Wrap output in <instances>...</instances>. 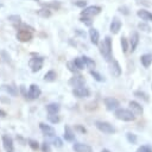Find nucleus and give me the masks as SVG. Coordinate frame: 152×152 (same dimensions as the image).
<instances>
[{"label": "nucleus", "instance_id": "nucleus-40", "mask_svg": "<svg viewBox=\"0 0 152 152\" xmlns=\"http://www.w3.org/2000/svg\"><path fill=\"white\" fill-rule=\"evenodd\" d=\"M52 144H53L56 147H62L63 141H62V139H59L58 137H53V139H52Z\"/></svg>", "mask_w": 152, "mask_h": 152}, {"label": "nucleus", "instance_id": "nucleus-42", "mask_svg": "<svg viewBox=\"0 0 152 152\" xmlns=\"http://www.w3.org/2000/svg\"><path fill=\"white\" fill-rule=\"evenodd\" d=\"M42 151L43 152H51V147H50V144L48 141H44L42 144Z\"/></svg>", "mask_w": 152, "mask_h": 152}, {"label": "nucleus", "instance_id": "nucleus-47", "mask_svg": "<svg viewBox=\"0 0 152 152\" xmlns=\"http://www.w3.org/2000/svg\"><path fill=\"white\" fill-rule=\"evenodd\" d=\"M101 152H110V151H109V150H107V148H103Z\"/></svg>", "mask_w": 152, "mask_h": 152}, {"label": "nucleus", "instance_id": "nucleus-36", "mask_svg": "<svg viewBox=\"0 0 152 152\" xmlns=\"http://www.w3.org/2000/svg\"><path fill=\"white\" fill-rule=\"evenodd\" d=\"M126 139L129 144H135L137 142V135L133 134V133H129V132L126 133Z\"/></svg>", "mask_w": 152, "mask_h": 152}, {"label": "nucleus", "instance_id": "nucleus-48", "mask_svg": "<svg viewBox=\"0 0 152 152\" xmlns=\"http://www.w3.org/2000/svg\"><path fill=\"white\" fill-rule=\"evenodd\" d=\"M33 1H39V0H33Z\"/></svg>", "mask_w": 152, "mask_h": 152}, {"label": "nucleus", "instance_id": "nucleus-9", "mask_svg": "<svg viewBox=\"0 0 152 152\" xmlns=\"http://www.w3.org/2000/svg\"><path fill=\"white\" fill-rule=\"evenodd\" d=\"M15 37L19 42H30L32 39L33 34L31 31H27V30H18Z\"/></svg>", "mask_w": 152, "mask_h": 152}, {"label": "nucleus", "instance_id": "nucleus-35", "mask_svg": "<svg viewBox=\"0 0 152 152\" xmlns=\"http://www.w3.org/2000/svg\"><path fill=\"white\" fill-rule=\"evenodd\" d=\"M90 75L94 77V80H96L97 82H103L104 81V78L97 72V71H95V70H90Z\"/></svg>", "mask_w": 152, "mask_h": 152}, {"label": "nucleus", "instance_id": "nucleus-13", "mask_svg": "<svg viewBox=\"0 0 152 152\" xmlns=\"http://www.w3.org/2000/svg\"><path fill=\"white\" fill-rule=\"evenodd\" d=\"M128 106H129V109H131L135 115H141L142 112H144L142 106H141L139 102H137V101H129V102H128Z\"/></svg>", "mask_w": 152, "mask_h": 152}, {"label": "nucleus", "instance_id": "nucleus-34", "mask_svg": "<svg viewBox=\"0 0 152 152\" xmlns=\"http://www.w3.org/2000/svg\"><path fill=\"white\" fill-rule=\"evenodd\" d=\"M27 145H28L32 150H38V148H39V142H38L37 140H34V139H28V140H27Z\"/></svg>", "mask_w": 152, "mask_h": 152}, {"label": "nucleus", "instance_id": "nucleus-24", "mask_svg": "<svg viewBox=\"0 0 152 152\" xmlns=\"http://www.w3.org/2000/svg\"><path fill=\"white\" fill-rule=\"evenodd\" d=\"M56 78H57V75L53 70H49L44 75V81H46V82H53V81H56Z\"/></svg>", "mask_w": 152, "mask_h": 152}, {"label": "nucleus", "instance_id": "nucleus-38", "mask_svg": "<svg viewBox=\"0 0 152 152\" xmlns=\"http://www.w3.org/2000/svg\"><path fill=\"white\" fill-rule=\"evenodd\" d=\"M15 27H17L18 30H27V31H31V32H33V31H34V28H33L32 26L27 25V24H19V26H18V25H15Z\"/></svg>", "mask_w": 152, "mask_h": 152}, {"label": "nucleus", "instance_id": "nucleus-5", "mask_svg": "<svg viewBox=\"0 0 152 152\" xmlns=\"http://www.w3.org/2000/svg\"><path fill=\"white\" fill-rule=\"evenodd\" d=\"M103 103H104L107 110H109V112L116 110V109L120 107V102H119V100L115 99V97H106V99L103 100Z\"/></svg>", "mask_w": 152, "mask_h": 152}, {"label": "nucleus", "instance_id": "nucleus-41", "mask_svg": "<svg viewBox=\"0 0 152 152\" xmlns=\"http://www.w3.org/2000/svg\"><path fill=\"white\" fill-rule=\"evenodd\" d=\"M74 5L77 7L84 8V7H87V1L86 0H77V1H74Z\"/></svg>", "mask_w": 152, "mask_h": 152}, {"label": "nucleus", "instance_id": "nucleus-17", "mask_svg": "<svg viewBox=\"0 0 152 152\" xmlns=\"http://www.w3.org/2000/svg\"><path fill=\"white\" fill-rule=\"evenodd\" d=\"M137 15L144 21H152V13L150 11H147V10L141 8L139 11H137Z\"/></svg>", "mask_w": 152, "mask_h": 152}, {"label": "nucleus", "instance_id": "nucleus-43", "mask_svg": "<svg viewBox=\"0 0 152 152\" xmlns=\"http://www.w3.org/2000/svg\"><path fill=\"white\" fill-rule=\"evenodd\" d=\"M66 65H68V68H69V70H70L71 72H76V71L78 70V69L76 68V65L74 64V62H68Z\"/></svg>", "mask_w": 152, "mask_h": 152}, {"label": "nucleus", "instance_id": "nucleus-30", "mask_svg": "<svg viewBox=\"0 0 152 152\" xmlns=\"http://www.w3.org/2000/svg\"><path fill=\"white\" fill-rule=\"evenodd\" d=\"M82 58H83L84 64H86L87 68H95V62L91 58H89L88 56H82Z\"/></svg>", "mask_w": 152, "mask_h": 152}, {"label": "nucleus", "instance_id": "nucleus-28", "mask_svg": "<svg viewBox=\"0 0 152 152\" xmlns=\"http://www.w3.org/2000/svg\"><path fill=\"white\" fill-rule=\"evenodd\" d=\"M43 7H46V8H50V10H58L61 7V4L58 1H53V2L43 4Z\"/></svg>", "mask_w": 152, "mask_h": 152}, {"label": "nucleus", "instance_id": "nucleus-31", "mask_svg": "<svg viewBox=\"0 0 152 152\" xmlns=\"http://www.w3.org/2000/svg\"><path fill=\"white\" fill-rule=\"evenodd\" d=\"M80 21H81V23H83L86 26H91V24H93L91 17H86V15H81Z\"/></svg>", "mask_w": 152, "mask_h": 152}, {"label": "nucleus", "instance_id": "nucleus-14", "mask_svg": "<svg viewBox=\"0 0 152 152\" xmlns=\"http://www.w3.org/2000/svg\"><path fill=\"white\" fill-rule=\"evenodd\" d=\"M120 28H121V21H120V19H119V18L114 17V18H113V20H112V23H110L109 30H110V32H112L113 34H116V33H119Z\"/></svg>", "mask_w": 152, "mask_h": 152}, {"label": "nucleus", "instance_id": "nucleus-22", "mask_svg": "<svg viewBox=\"0 0 152 152\" xmlns=\"http://www.w3.org/2000/svg\"><path fill=\"white\" fill-rule=\"evenodd\" d=\"M140 62H141L144 68H148L151 65V63H152V56L150 53H145V55H142L140 57Z\"/></svg>", "mask_w": 152, "mask_h": 152}, {"label": "nucleus", "instance_id": "nucleus-23", "mask_svg": "<svg viewBox=\"0 0 152 152\" xmlns=\"http://www.w3.org/2000/svg\"><path fill=\"white\" fill-rule=\"evenodd\" d=\"M59 109H61V107H59V104L56 103V102H51V103L46 104V110H48V113H50V114H57V113L59 112Z\"/></svg>", "mask_w": 152, "mask_h": 152}, {"label": "nucleus", "instance_id": "nucleus-11", "mask_svg": "<svg viewBox=\"0 0 152 152\" xmlns=\"http://www.w3.org/2000/svg\"><path fill=\"white\" fill-rule=\"evenodd\" d=\"M109 63H110V65H109V71H110V74H112L113 76H115V77H119V76L121 75V66H120L119 62L115 61V59H112Z\"/></svg>", "mask_w": 152, "mask_h": 152}, {"label": "nucleus", "instance_id": "nucleus-20", "mask_svg": "<svg viewBox=\"0 0 152 152\" xmlns=\"http://www.w3.org/2000/svg\"><path fill=\"white\" fill-rule=\"evenodd\" d=\"M72 148L75 152H90L91 147L86 145V144H81V142H75L72 145Z\"/></svg>", "mask_w": 152, "mask_h": 152}, {"label": "nucleus", "instance_id": "nucleus-37", "mask_svg": "<svg viewBox=\"0 0 152 152\" xmlns=\"http://www.w3.org/2000/svg\"><path fill=\"white\" fill-rule=\"evenodd\" d=\"M8 20L12 21V23H14V24H20L21 18L18 14H12V15H8Z\"/></svg>", "mask_w": 152, "mask_h": 152}, {"label": "nucleus", "instance_id": "nucleus-19", "mask_svg": "<svg viewBox=\"0 0 152 152\" xmlns=\"http://www.w3.org/2000/svg\"><path fill=\"white\" fill-rule=\"evenodd\" d=\"M64 139L66 141H74V139H75V133L69 125L64 126Z\"/></svg>", "mask_w": 152, "mask_h": 152}, {"label": "nucleus", "instance_id": "nucleus-18", "mask_svg": "<svg viewBox=\"0 0 152 152\" xmlns=\"http://www.w3.org/2000/svg\"><path fill=\"white\" fill-rule=\"evenodd\" d=\"M89 37H90V42L94 45L99 44V39H100V33L95 27H90L89 28Z\"/></svg>", "mask_w": 152, "mask_h": 152}, {"label": "nucleus", "instance_id": "nucleus-15", "mask_svg": "<svg viewBox=\"0 0 152 152\" xmlns=\"http://www.w3.org/2000/svg\"><path fill=\"white\" fill-rule=\"evenodd\" d=\"M138 44H139V33H138V32L131 33V38H129V50H131L132 52L135 51Z\"/></svg>", "mask_w": 152, "mask_h": 152}, {"label": "nucleus", "instance_id": "nucleus-12", "mask_svg": "<svg viewBox=\"0 0 152 152\" xmlns=\"http://www.w3.org/2000/svg\"><path fill=\"white\" fill-rule=\"evenodd\" d=\"M39 128H40V131L43 132L44 135H46V137H55L56 131H55V128L51 127L50 125H46V124H44V122H40V124H39Z\"/></svg>", "mask_w": 152, "mask_h": 152}, {"label": "nucleus", "instance_id": "nucleus-25", "mask_svg": "<svg viewBox=\"0 0 152 152\" xmlns=\"http://www.w3.org/2000/svg\"><path fill=\"white\" fill-rule=\"evenodd\" d=\"M37 14L39 17H42V18H49L51 15V10L50 8H46V7H43V8H40V10L37 11Z\"/></svg>", "mask_w": 152, "mask_h": 152}, {"label": "nucleus", "instance_id": "nucleus-32", "mask_svg": "<svg viewBox=\"0 0 152 152\" xmlns=\"http://www.w3.org/2000/svg\"><path fill=\"white\" fill-rule=\"evenodd\" d=\"M134 95H135L137 97H139V99H142L145 102H148V96H147L146 93L140 91V90H137V91H134Z\"/></svg>", "mask_w": 152, "mask_h": 152}, {"label": "nucleus", "instance_id": "nucleus-6", "mask_svg": "<svg viewBox=\"0 0 152 152\" xmlns=\"http://www.w3.org/2000/svg\"><path fill=\"white\" fill-rule=\"evenodd\" d=\"M101 12V7L96 6V5H91V6H87L83 8V11L81 12V15H86V17H94L97 15Z\"/></svg>", "mask_w": 152, "mask_h": 152}, {"label": "nucleus", "instance_id": "nucleus-2", "mask_svg": "<svg viewBox=\"0 0 152 152\" xmlns=\"http://www.w3.org/2000/svg\"><path fill=\"white\" fill-rule=\"evenodd\" d=\"M114 115L118 120L121 121H134L135 120V114L129 109V108H118L114 110Z\"/></svg>", "mask_w": 152, "mask_h": 152}, {"label": "nucleus", "instance_id": "nucleus-29", "mask_svg": "<svg viewBox=\"0 0 152 152\" xmlns=\"http://www.w3.org/2000/svg\"><path fill=\"white\" fill-rule=\"evenodd\" d=\"M138 27H139V30H141L142 32H151V27H150V25H148L146 21H140V23L138 24Z\"/></svg>", "mask_w": 152, "mask_h": 152}, {"label": "nucleus", "instance_id": "nucleus-21", "mask_svg": "<svg viewBox=\"0 0 152 152\" xmlns=\"http://www.w3.org/2000/svg\"><path fill=\"white\" fill-rule=\"evenodd\" d=\"M1 90L6 91V93H7L8 95H11V96H17V95H18V89H17V87H14V86L2 84V86H1Z\"/></svg>", "mask_w": 152, "mask_h": 152}, {"label": "nucleus", "instance_id": "nucleus-27", "mask_svg": "<svg viewBox=\"0 0 152 152\" xmlns=\"http://www.w3.org/2000/svg\"><path fill=\"white\" fill-rule=\"evenodd\" d=\"M120 44H121V49H122V51H124V52H127L128 49H129V42L127 40V38L121 37V39H120Z\"/></svg>", "mask_w": 152, "mask_h": 152}, {"label": "nucleus", "instance_id": "nucleus-1", "mask_svg": "<svg viewBox=\"0 0 152 152\" xmlns=\"http://www.w3.org/2000/svg\"><path fill=\"white\" fill-rule=\"evenodd\" d=\"M100 52L107 62H110L113 59V57H112V38L109 36H107L103 39V42L100 44Z\"/></svg>", "mask_w": 152, "mask_h": 152}, {"label": "nucleus", "instance_id": "nucleus-46", "mask_svg": "<svg viewBox=\"0 0 152 152\" xmlns=\"http://www.w3.org/2000/svg\"><path fill=\"white\" fill-rule=\"evenodd\" d=\"M5 116H6V112L0 109V118H5Z\"/></svg>", "mask_w": 152, "mask_h": 152}, {"label": "nucleus", "instance_id": "nucleus-3", "mask_svg": "<svg viewBox=\"0 0 152 152\" xmlns=\"http://www.w3.org/2000/svg\"><path fill=\"white\" fill-rule=\"evenodd\" d=\"M95 126H96V128L99 131H101L104 134H113V133H115V128L113 127V125H110L107 121L97 120V121H95Z\"/></svg>", "mask_w": 152, "mask_h": 152}, {"label": "nucleus", "instance_id": "nucleus-45", "mask_svg": "<svg viewBox=\"0 0 152 152\" xmlns=\"http://www.w3.org/2000/svg\"><path fill=\"white\" fill-rule=\"evenodd\" d=\"M1 55H2V56H4V57H5V58H4V59H5V61H6V62H10V56H7V53H6V52H5V51H1Z\"/></svg>", "mask_w": 152, "mask_h": 152}, {"label": "nucleus", "instance_id": "nucleus-7", "mask_svg": "<svg viewBox=\"0 0 152 152\" xmlns=\"http://www.w3.org/2000/svg\"><path fill=\"white\" fill-rule=\"evenodd\" d=\"M40 94H42L40 88L37 84H31L30 88H28L27 97L26 99H28V100H36V99H38L40 96Z\"/></svg>", "mask_w": 152, "mask_h": 152}, {"label": "nucleus", "instance_id": "nucleus-44", "mask_svg": "<svg viewBox=\"0 0 152 152\" xmlns=\"http://www.w3.org/2000/svg\"><path fill=\"white\" fill-rule=\"evenodd\" d=\"M76 129H77V131H80V132H82V133H87V129H86V128H83V127H82V126H80V125H77V126H76Z\"/></svg>", "mask_w": 152, "mask_h": 152}, {"label": "nucleus", "instance_id": "nucleus-39", "mask_svg": "<svg viewBox=\"0 0 152 152\" xmlns=\"http://www.w3.org/2000/svg\"><path fill=\"white\" fill-rule=\"evenodd\" d=\"M135 152H152V147L148 145H142V146H139Z\"/></svg>", "mask_w": 152, "mask_h": 152}, {"label": "nucleus", "instance_id": "nucleus-33", "mask_svg": "<svg viewBox=\"0 0 152 152\" xmlns=\"http://www.w3.org/2000/svg\"><path fill=\"white\" fill-rule=\"evenodd\" d=\"M48 120H49L51 124H58L59 120H61V118H59L57 114H50V113H49V115H48Z\"/></svg>", "mask_w": 152, "mask_h": 152}, {"label": "nucleus", "instance_id": "nucleus-26", "mask_svg": "<svg viewBox=\"0 0 152 152\" xmlns=\"http://www.w3.org/2000/svg\"><path fill=\"white\" fill-rule=\"evenodd\" d=\"M72 62H74V64L76 65V68H77L78 70H83V69H84V66H86L84 61H83V58H82V57H76Z\"/></svg>", "mask_w": 152, "mask_h": 152}, {"label": "nucleus", "instance_id": "nucleus-49", "mask_svg": "<svg viewBox=\"0 0 152 152\" xmlns=\"http://www.w3.org/2000/svg\"><path fill=\"white\" fill-rule=\"evenodd\" d=\"M11 152H13V151H11Z\"/></svg>", "mask_w": 152, "mask_h": 152}, {"label": "nucleus", "instance_id": "nucleus-4", "mask_svg": "<svg viewBox=\"0 0 152 152\" xmlns=\"http://www.w3.org/2000/svg\"><path fill=\"white\" fill-rule=\"evenodd\" d=\"M43 64H44V58L43 57H32L30 61H28V66L31 68L32 72H37L39 71L42 68H43Z\"/></svg>", "mask_w": 152, "mask_h": 152}, {"label": "nucleus", "instance_id": "nucleus-16", "mask_svg": "<svg viewBox=\"0 0 152 152\" xmlns=\"http://www.w3.org/2000/svg\"><path fill=\"white\" fill-rule=\"evenodd\" d=\"M2 146H4L6 152L13 151V140L10 135H4L2 137Z\"/></svg>", "mask_w": 152, "mask_h": 152}, {"label": "nucleus", "instance_id": "nucleus-10", "mask_svg": "<svg viewBox=\"0 0 152 152\" xmlns=\"http://www.w3.org/2000/svg\"><path fill=\"white\" fill-rule=\"evenodd\" d=\"M69 86L72 87V88H77V87H82L84 86L86 83V78L82 76V75H75L74 77H71L69 80Z\"/></svg>", "mask_w": 152, "mask_h": 152}, {"label": "nucleus", "instance_id": "nucleus-8", "mask_svg": "<svg viewBox=\"0 0 152 152\" xmlns=\"http://www.w3.org/2000/svg\"><path fill=\"white\" fill-rule=\"evenodd\" d=\"M72 95L75 97H78V99H84V97H88L90 95V91L88 88L86 87H77V88H74L72 89Z\"/></svg>", "mask_w": 152, "mask_h": 152}]
</instances>
